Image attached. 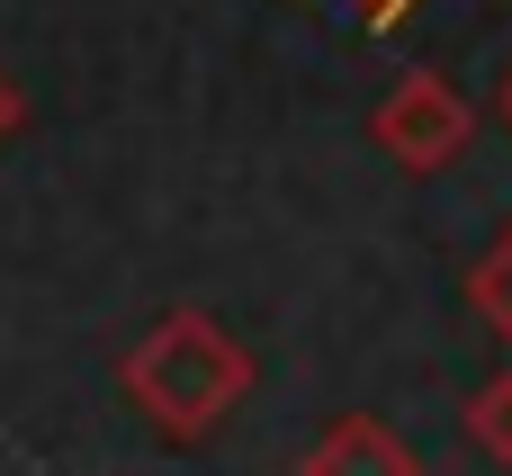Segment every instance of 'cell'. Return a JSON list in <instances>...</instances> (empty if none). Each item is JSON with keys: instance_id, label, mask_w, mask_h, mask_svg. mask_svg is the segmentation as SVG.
<instances>
[{"instance_id": "3", "label": "cell", "mask_w": 512, "mask_h": 476, "mask_svg": "<svg viewBox=\"0 0 512 476\" xmlns=\"http://www.w3.org/2000/svg\"><path fill=\"white\" fill-rule=\"evenodd\" d=\"M297 476H423V459H414V441H405L396 423H378V414H333V423L315 432V450H306Z\"/></svg>"}, {"instance_id": "2", "label": "cell", "mask_w": 512, "mask_h": 476, "mask_svg": "<svg viewBox=\"0 0 512 476\" xmlns=\"http://www.w3.org/2000/svg\"><path fill=\"white\" fill-rule=\"evenodd\" d=\"M369 144H378L396 171L432 180V171H450V162L477 144V99H459V81H450V72L414 63V72H396V81H387V99L369 108Z\"/></svg>"}, {"instance_id": "1", "label": "cell", "mask_w": 512, "mask_h": 476, "mask_svg": "<svg viewBox=\"0 0 512 476\" xmlns=\"http://www.w3.org/2000/svg\"><path fill=\"white\" fill-rule=\"evenodd\" d=\"M252 351L207 315V306H171L153 333H135L126 342V360H117V387H126V405L162 432V441H207L243 396H252Z\"/></svg>"}, {"instance_id": "5", "label": "cell", "mask_w": 512, "mask_h": 476, "mask_svg": "<svg viewBox=\"0 0 512 476\" xmlns=\"http://www.w3.org/2000/svg\"><path fill=\"white\" fill-rule=\"evenodd\" d=\"M468 441H477V459L512 468V369H495V378L468 396Z\"/></svg>"}, {"instance_id": "4", "label": "cell", "mask_w": 512, "mask_h": 476, "mask_svg": "<svg viewBox=\"0 0 512 476\" xmlns=\"http://www.w3.org/2000/svg\"><path fill=\"white\" fill-rule=\"evenodd\" d=\"M468 306H477V324H486L495 342H512V225L477 252V270H468Z\"/></svg>"}, {"instance_id": "6", "label": "cell", "mask_w": 512, "mask_h": 476, "mask_svg": "<svg viewBox=\"0 0 512 476\" xmlns=\"http://www.w3.org/2000/svg\"><path fill=\"white\" fill-rule=\"evenodd\" d=\"M18 117H27V99H18V81H9V72H0V144H9V135H18Z\"/></svg>"}, {"instance_id": "7", "label": "cell", "mask_w": 512, "mask_h": 476, "mask_svg": "<svg viewBox=\"0 0 512 476\" xmlns=\"http://www.w3.org/2000/svg\"><path fill=\"white\" fill-rule=\"evenodd\" d=\"M351 9H360V18H369V27H396V18H405V9H414V0H351Z\"/></svg>"}]
</instances>
